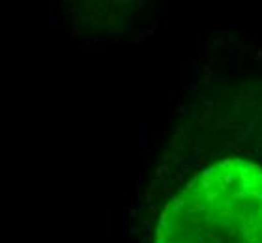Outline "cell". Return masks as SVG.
Returning a JSON list of instances; mask_svg holds the SVG:
<instances>
[{"instance_id":"6da1fadb","label":"cell","mask_w":262,"mask_h":243,"mask_svg":"<svg viewBox=\"0 0 262 243\" xmlns=\"http://www.w3.org/2000/svg\"><path fill=\"white\" fill-rule=\"evenodd\" d=\"M154 243H262V167L225 159L170 200Z\"/></svg>"}]
</instances>
